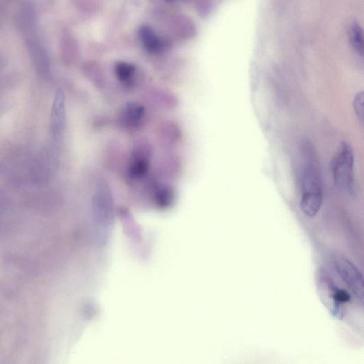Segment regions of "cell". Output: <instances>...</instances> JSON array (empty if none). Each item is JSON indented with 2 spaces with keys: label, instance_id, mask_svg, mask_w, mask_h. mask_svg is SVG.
<instances>
[{
  "label": "cell",
  "instance_id": "obj_1",
  "mask_svg": "<svg viewBox=\"0 0 364 364\" xmlns=\"http://www.w3.org/2000/svg\"><path fill=\"white\" fill-rule=\"evenodd\" d=\"M300 209L308 217H315L323 201L322 179L315 153L309 146L302 152Z\"/></svg>",
  "mask_w": 364,
  "mask_h": 364
},
{
  "label": "cell",
  "instance_id": "obj_2",
  "mask_svg": "<svg viewBox=\"0 0 364 364\" xmlns=\"http://www.w3.org/2000/svg\"><path fill=\"white\" fill-rule=\"evenodd\" d=\"M332 172L336 184L343 191L355 192L354 154L351 145L342 142L332 162Z\"/></svg>",
  "mask_w": 364,
  "mask_h": 364
},
{
  "label": "cell",
  "instance_id": "obj_3",
  "mask_svg": "<svg viewBox=\"0 0 364 364\" xmlns=\"http://www.w3.org/2000/svg\"><path fill=\"white\" fill-rule=\"evenodd\" d=\"M317 281L318 293L324 304L335 317L343 319V304L350 300V295L343 289L338 288L327 272L323 270H320Z\"/></svg>",
  "mask_w": 364,
  "mask_h": 364
},
{
  "label": "cell",
  "instance_id": "obj_4",
  "mask_svg": "<svg viewBox=\"0 0 364 364\" xmlns=\"http://www.w3.org/2000/svg\"><path fill=\"white\" fill-rule=\"evenodd\" d=\"M335 264L339 276L354 296L363 300V281L361 272L349 259L341 256L335 257Z\"/></svg>",
  "mask_w": 364,
  "mask_h": 364
},
{
  "label": "cell",
  "instance_id": "obj_5",
  "mask_svg": "<svg viewBox=\"0 0 364 364\" xmlns=\"http://www.w3.org/2000/svg\"><path fill=\"white\" fill-rule=\"evenodd\" d=\"M66 123L65 97L62 91L58 90L54 98L50 120V129L53 138H58L62 135Z\"/></svg>",
  "mask_w": 364,
  "mask_h": 364
},
{
  "label": "cell",
  "instance_id": "obj_6",
  "mask_svg": "<svg viewBox=\"0 0 364 364\" xmlns=\"http://www.w3.org/2000/svg\"><path fill=\"white\" fill-rule=\"evenodd\" d=\"M27 45L36 70L42 77H47L49 73V62L44 49L38 36L28 34Z\"/></svg>",
  "mask_w": 364,
  "mask_h": 364
},
{
  "label": "cell",
  "instance_id": "obj_7",
  "mask_svg": "<svg viewBox=\"0 0 364 364\" xmlns=\"http://www.w3.org/2000/svg\"><path fill=\"white\" fill-rule=\"evenodd\" d=\"M350 44L360 57L363 56V33L361 25L356 22L352 23L348 30Z\"/></svg>",
  "mask_w": 364,
  "mask_h": 364
},
{
  "label": "cell",
  "instance_id": "obj_8",
  "mask_svg": "<svg viewBox=\"0 0 364 364\" xmlns=\"http://www.w3.org/2000/svg\"><path fill=\"white\" fill-rule=\"evenodd\" d=\"M148 168L149 162L148 159L142 157H138L133 161L130 172L133 177H141L147 172Z\"/></svg>",
  "mask_w": 364,
  "mask_h": 364
},
{
  "label": "cell",
  "instance_id": "obj_9",
  "mask_svg": "<svg viewBox=\"0 0 364 364\" xmlns=\"http://www.w3.org/2000/svg\"><path fill=\"white\" fill-rule=\"evenodd\" d=\"M143 116V108L139 105H131L125 110V117L127 122L135 125L140 121Z\"/></svg>",
  "mask_w": 364,
  "mask_h": 364
},
{
  "label": "cell",
  "instance_id": "obj_10",
  "mask_svg": "<svg viewBox=\"0 0 364 364\" xmlns=\"http://www.w3.org/2000/svg\"><path fill=\"white\" fill-rule=\"evenodd\" d=\"M363 92L361 91V92L356 94L354 102V110L356 114V116L358 117L359 121L363 123V116H364V112H363Z\"/></svg>",
  "mask_w": 364,
  "mask_h": 364
},
{
  "label": "cell",
  "instance_id": "obj_11",
  "mask_svg": "<svg viewBox=\"0 0 364 364\" xmlns=\"http://www.w3.org/2000/svg\"><path fill=\"white\" fill-rule=\"evenodd\" d=\"M133 70L127 65H121L118 69V76L122 81L127 80L129 79L131 74Z\"/></svg>",
  "mask_w": 364,
  "mask_h": 364
}]
</instances>
